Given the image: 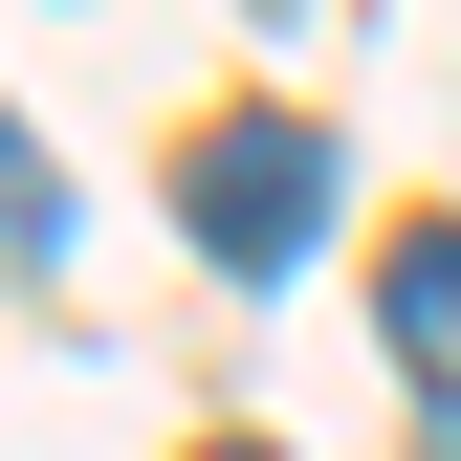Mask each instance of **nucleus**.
<instances>
[{
  "mask_svg": "<svg viewBox=\"0 0 461 461\" xmlns=\"http://www.w3.org/2000/svg\"><path fill=\"white\" fill-rule=\"evenodd\" d=\"M308 220H330V132H308V110L198 132V242L242 264V285H285V264H308Z\"/></svg>",
  "mask_w": 461,
  "mask_h": 461,
  "instance_id": "f257e3e1",
  "label": "nucleus"
},
{
  "mask_svg": "<svg viewBox=\"0 0 461 461\" xmlns=\"http://www.w3.org/2000/svg\"><path fill=\"white\" fill-rule=\"evenodd\" d=\"M198 461H264V439H198Z\"/></svg>",
  "mask_w": 461,
  "mask_h": 461,
  "instance_id": "20e7f679",
  "label": "nucleus"
},
{
  "mask_svg": "<svg viewBox=\"0 0 461 461\" xmlns=\"http://www.w3.org/2000/svg\"><path fill=\"white\" fill-rule=\"evenodd\" d=\"M44 242H67V198H44V154H23V110H0V285H23Z\"/></svg>",
  "mask_w": 461,
  "mask_h": 461,
  "instance_id": "7ed1b4c3",
  "label": "nucleus"
},
{
  "mask_svg": "<svg viewBox=\"0 0 461 461\" xmlns=\"http://www.w3.org/2000/svg\"><path fill=\"white\" fill-rule=\"evenodd\" d=\"M395 352L461 374V220H418V242H395Z\"/></svg>",
  "mask_w": 461,
  "mask_h": 461,
  "instance_id": "f03ea898",
  "label": "nucleus"
}]
</instances>
